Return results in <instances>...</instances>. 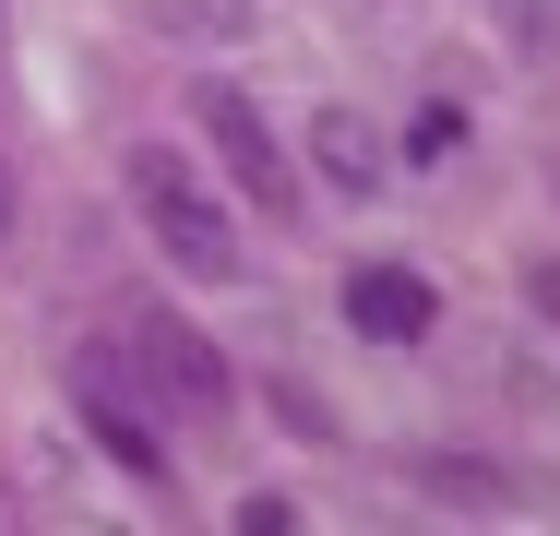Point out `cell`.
<instances>
[{"label": "cell", "instance_id": "cell-1", "mask_svg": "<svg viewBox=\"0 0 560 536\" xmlns=\"http://www.w3.org/2000/svg\"><path fill=\"white\" fill-rule=\"evenodd\" d=\"M119 191H131V214H143V238L167 250V275L179 287H238V226H226V203L191 179V155H167V143H131L119 155Z\"/></svg>", "mask_w": 560, "mask_h": 536}, {"label": "cell", "instance_id": "cell-2", "mask_svg": "<svg viewBox=\"0 0 560 536\" xmlns=\"http://www.w3.org/2000/svg\"><path fill=\"white\" fill-rule=\"evenodd\" d=\"M131 370H143V394H155V406H179V418H226V406H238L215 334H203V322H179V311H143V322H131Z\"/></svg>", "mask_w": 560, "mask_h": 536}, {"label": "cell", "instance_id": "cell-3", "mask_svg": "<svg viewBox=\"0 0 560 536\" xmlns=\"http://www.w3.org/2000/svg\"><path fill=\"white\" fill-rule=\"evenodd\" d=\"M191 119H203V143L226 155L238 203H262V214H311V203H299V167H287V143L262 131V107L238 96V84H203V96H191Z\"/></svg>", "mask_w": 560, "mask_h": 536}, {"label": "cell", "instance_id": "cell-4", "mask_svg": "<svg viewBox=\"0 0 560 536\" xmlns=\"http://www.w3.org/2000/svg\"><path fill=\"white\" fill-rule=\"evenodd\" d=\"M346 334H370V346H418L430 322H442V287L418 275V263H346Z\"/></svg>", "mask_w": 560, "mask_h": 536}, {"label": "cell", "instance_id": "cell-5", "mask_svg": "<svg viewBox=\"0 0 560 536\" xmlns=\"http://www.w3.org/2000/svg\"><path fill=\"white\" fill-rule=\"evenodd\" d=\"M72 418L96 429V453H108L119 477H143V489H167V429L143 418V394H131V382H84V394H72Z\"/></svg>", "mask_w": 560, "mask_h": 536}, {"label": "cell", "instance_id": "cell-6", "mask_svg": "<svg viewBox=\"0 0 560 536\" xmlns=\"http://www.w3.org/2000/svg\"><path fill=\"white\" fill-rule=\"evenodd\" d=\"M311 167H323V179H335L346 203H370V191H382V167H394V155H382V131H370V119H358V107H311Z\"/></svg>", "mask_w": 560, "mask_h": 536}, {"label": "cell", "instance_id": "cell-7", "mask_svg": "<svg viewBox=\"0 0 560 536\" xmlns=\"http://www.w3.org/2000/svg\"><path fill=\"white\" fill-rule=\"evenodd\" d=\"M250 24H262V0H155V36H179V48H226Z\"/></svg>", "mask_w": 560, "mask_h": 536}, {"label": "cell", "instance_id": "cell-8", "mask_svg": "<svg viewBox=\"0 0 560 536\" xmlns=\"http://www.w3.org/2000/svg\"><path fill=\"white\" fill-rule=\"evenodd\" d=\"M501 12V48L513 60H560V0H489Z\"/></svg>", "mask_w": 560, "mask_h": 536}, {"label": "cell", "instance_id": "cell-9", "mask_svg": "<svg viewBox=\"0 0 560 536\" xmlns=\"http://www.w3.org/2000/svg\"><path fill=\"white\" fill-rule=\"evenodd\" d=\"M406 155H418V167L465 155V96H430V107H418V119H406Z\"/></svg>", "mask_w": 560, "mask_h": 536}, {"label": "cell", "instance_id": "cell-10", "mask_svg": "<svg viewBox=\"0 0 560 536\" xmlns=\"http://www.w3.org/2000/svg\"><path fill=\"white\" fill-rule=\"evenodd\" d=\"M430 489H442V501H501V477H489V465H430Z\"/></svg>", "mask_w": 560, "mask_h": 536}, {"label": "cell", "instance_id": "cell-11", "mask_svg": "<svg viewBox=\"0 0 560 536\" xmlns=\"http://www.w3.org/2000/svg\"><path fill=\"white\" fill-rule=\"evenodd\" d=\"M24 226V179H12V155H0V238Z\"/></svg>", "mask_w": 560, "mask_h": 536}, {"label": "cell", "instance_id": "cell-12", "mask_svg": "<svg viewBox=\"0 0 560 536\" xmlns=\"http://www.w3.org/2000/svg\"><path fill=\"white\" fill-rule=\"evenodd\" d=\"M525 299H537V311L560 322V275H549V263H537V275H525Z\"/></svg>", "mask_w": 560, "mask_h": 536}]
</instances>
